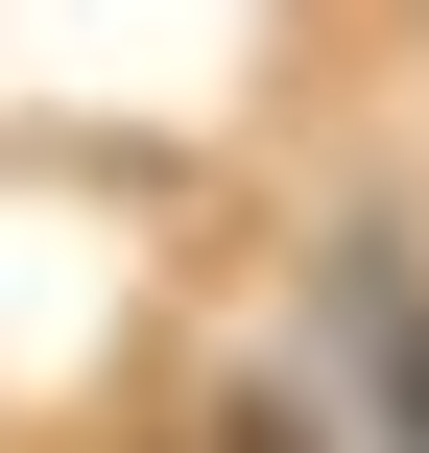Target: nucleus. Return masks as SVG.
Instances as JSON below:
<instances>
[{
    "instance_id": "1",
    "label": "nucleus",
    "mask_w": 429,
    "mask_h": 453,
    "mask_svg": "<svg viewBox=\"0 0 429 453\" xmlns=\"http://www.w3.org/2000/svg\"><path fill=\"white\" fill-rule=\"evenodd\" d=\"M310 358H334V430H358V453H429V239H406V215H334Z\"/></svg>"
},
{
    "instance_id": "2",
    "label": "nucleus",
    "mask_w": 429,
    "mask_h": 453,
    "mask_svg": "<svg viewBox=\"0 0 429 453\" xmlns=\"http://www.w3.org/2000/svg\"><path fill=\"white\" fill-rule=\"evenodd\" d=\"M191 453H334V430H310L287 382H215V406H191Z\"/></svg>"
}]
</instances>
